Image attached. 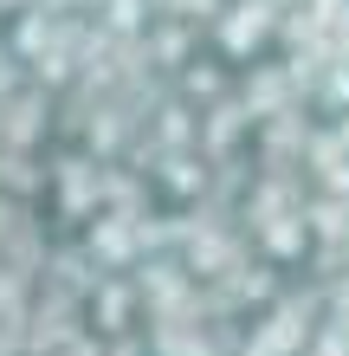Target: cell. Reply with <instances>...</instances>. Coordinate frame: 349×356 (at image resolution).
Instances as JSON below:
<instances>
[{
  "mask_svg": "<svg viewBox=\"0 0 349 356\" xmlns=\"http://www.w3.org/2000/svg\"><path fill=\"white\" fill-rule=\"evenodd\" d=\"M337 143H343V149H349V111L337 117Z\"/></svg>",
  "mask_w": 349,
  "mask_h": 356,
  "instance_id": "4",
  "label": "cell"
},
{
  "mask_svg": "<svg viewBox=\"0 0 349 356\" xmlns=\"http://www.w3.org/2000/svg\"><path fill=\"white\" fill-rule=\"evenodd\" d=\"M104 19H110V33H136L142 26V0H110Z\"/></svg>",
  "mask_w": 349,
  "mask_h": 356,
  "instance_id": "2",
  "label": "cell"
},
{
  "mask_svg": "<svg viewBox=\"0 0 349 356\" xmlns=\"http://www.w3.org/2000/svg\"><path fill=\"white\" fill-rule=\"evenodd\" d=\"M337 65H349V7H343V33H337Z\"/></svg>",
  "mask_w": 349,
  "mask_h": 356,
  "instance_id": "3",
  "label": "cell"
},
{
  "mask_svg": "<svg viewBox=\"0 0 349 356\" xmlns=\"http://www.w3.org/2000/svg\"><path fill=\"white\" fill-rule=\"evenodd\" d=\"M265 13H272V7H265V0H239V7H233L227 19H220V39H227L233 52L259 46V33H265Z\"/></svg>",
  "mask_w": 349,
  "mask_h": 356,
  "instance_id": "1",
  "label": "cell"
}]
</instances>
